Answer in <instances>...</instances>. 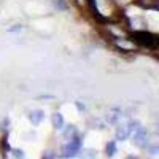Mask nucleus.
<instances>
[{
    "instance_id": "f257e3e1",
    "label": "nucleus",
    "mask_w": 159,
    "mask_h": 159,
    "mask_svg": "<svg viewBox=\"0 0 159 159\" xmlns=\"http://www.w3.org/2000/svg\"><path fill=\"white\" fill-rule=\"evenodd\" d=\"M130 38L134 40L135 43H139L140 46H147V48H151L154 49L157 46V37L147 32V30H135V32H132L130 34Z\"/></svg>"
},
{
    "instance_id": "f03ea898",
    "label": "nucleus",
    "mask_w": 159,
    "mask_h": 159,
    "mask_svg": "<svg viewBox=\"0 0 159 159\" xmlns=\"http://www.w3.org/2000/svg\"><path fill=\"white\" fill-rule=\"evenodd\" d=\"M80 148H81V140H80L78 137L76 139H72L67 145L64 147V157H72V156H75L78 151H80Z\"/></svg>"
},
{
    "instance_id": "7ed1b4c3",
    "label": "nucleus",
    "mask_w": 159,
    "mask_h": 159,
    "mask_svg": "<svg viewBox=\"0 0 159 159\" xmlns=\"http://www.w3.org/2000/svg\"><path fill=\"white\" fill-rule=\"evenodd\" d=\"M86 3H88V7H89L91 13L94 15V18H96L97 21H100V22H105V21H107V18H103V16L100 15V13H99L97 5H96V0H86Z\"/></svg>"
},
{
    "instance_id": "20e7f679",
    "label": "nucleus",
    "mask_w": 159,
    "mask_h": 159,
    "mask_svg": "<svg viewBox=\"0 0 159 159\" xmlns=\"http://www.w3.org/2000/svg\"><path fill=\"white\" fill-rule=\"evenodd\" d=\"M148 139V135H147V132H145L143 129H137V132H135V143L139 145V147H147V143L148 142H145Z\"/></svg>"
},
{
    "instance_id": "39448f33",
    "label": "nucleus",
    "mask_w": 159,
    "mask_h": 159,
    "mask_svg": "<svg viewBox=\"0 0 159 159\" xmlns=\"http://www.w3.org/2000/svg\"><path fill=\"white\" fill-rule=\"evenodd\" d=\"M43 118H45V113L42 110H34V111L29 113V119H30L32 124H40Z\"/></svg>"
},
{
    "instance_id": "423d86ee",
    "label": "nucleus",
    "mask_w": 159,
    "mask_h": 159,
    "mask_svg": "<svg viewBox=\"0 0 159 159\" xmlns=\"http://www.w3.org/2000/svg\"><path fill=\"white\" fill-rule=\"evenodd\" d=\"M121 116H123V111L119 108H111L110 115L107 116V119H108V123H116L118 119H121Z\"/></svg>"
},
{
    "instance_id": "0eeeda50",
    "label": "nucleus",
    "mask_w": 159,
    "mask_h": 159,
    "mask_svg": "<svg viewBox=\"0 0 159 159\" xmlns=\"http://www.w3.org/2000/svg\"><path fill=\"white\" fill-rule=\"evenodd\" d=\"M129 129H127V126H121V127H118L116 129V140H126L127 137H129Z\"/></svg>"
},
{
    "instance_id": "6e6552de",
    "label": "nucleus",
    "mask_w": 159,
    "mask_h": 159,
    "mask_svg": "<svg viewBox=\"0 0 159 159\" xmlns=\"http://www.w3.org/2000/svg\"><path fill=\"white\" fill-rule=\"evenodd\" d=\"M52 126H54L56 129H62L64 127V118L61 113H54L52 115Z\"/></svg>"
},
{
    "instance_id": "1a4fd4ad",
    "label": "nucleus",
    "mask_w": 159,
    "mask_h": 159,
    "mask_svg": "<svg viewBox=\"0 0 159 159\" xmlns=\"http://www.w3.org/2000/svg\"><path fill=\"white\" fill-rule=\"evenodd\" d=\"M115 153H116V142H110L107 145V154L108 156H113Z\"/></svg>"
},
{
    "instance_id": "9d476101",
    "label": "nucleus",
    "mask_w": 159,
    "mask_h": 159,
    "mask_svg": "<svg viewBox=\"0 0 159 159\" xmlns=\"http://www.w3.org/2000/svg\"><path fill=\"white\" fill-rule=\"evenodd\" d=\"M75 134H76L75 126H69V129L65 130V137H72V135H75Z\"/></svg>"
},
{
    "instance_id": "9b49d317",
    "label": "nucleus",
    "mask_w": 159,
    "mask_h": 159,
    "mask_svg": "<svg viewBox=\"0 0 159 159\" xmlns=\"http://www.w3.org/2000/svg\"><path fill=\"white\" fill-rule=\"evenodd\" d=\"M21 29H22V25H21V24H15L13 27L8 29V32H16V30H21Z\"/></svg>"
},
{
    "instance_id": "f8f14e48",
    "label": "nucleus",
    "mask_w": 159,
    "mask_h": 159,
    "mask_svg": "<svg viewBox=\"0 0 159 159\" xmlns=\"http://www.w3.org/2000/svg\"><path fill=\"white\" fill-rule=\"evenodd\" d=\"M13 153H15V154H13V156H15V157H24V153H22L21 150H15V151H13Z\"/></svg>"
}]
</instances>
